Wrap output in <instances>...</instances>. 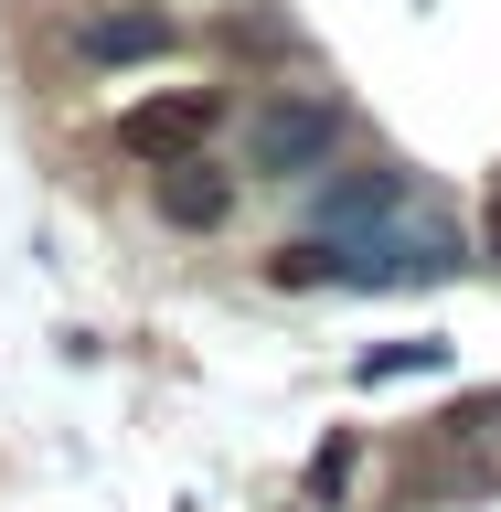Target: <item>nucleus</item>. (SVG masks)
Listing matches in <instances>:
<instances>
[{
    "label": "nucleus",
    "mask_w": 501,
    "mask_h": 512,
    "mask_svg": "<svg viewBox=\"0 0 501 512\" xmlns=\"http://www.w3.org/2000/svg\"><path fill=\"white\" fill-rule=\"evenodd\" d=\"M64 54L86 64V75H118V64H171V54H182V22H171V11H150V0H75Z\"/></svg>",
    "instance_id": "obj_4"
},
{
    "label": "nucleus",
    "mask_w": 501,
    "mask_h": 512,
    "mask_svg": "<svg viewBox=\"0 0 501 512\" xmlns=\"http://www.w3.org/2000/svg\"><path fill=\"white\" fill-rule=\"evenodd\" d=\"M416 374H448V342H384L352 363V384H416Z\"/></svg>",
    "instance_id": "obj_7"
},
{
    "label": "nucleus",
    "mask_w": 501,
    "mask_h": 512,
    "mask_svg": "<svg viewBox=\"0 0 501 512\" xmlns=\"http://www.w3.org/2000/svg\"><path fill=\"white\" fill-rule=\"evenodd\" d=\"M342 107L310 86H278V96H256V118H246V171H278V182H320L331 171V150H342Z\"/></svg>",
    "instance_id": "obj_3"
},
{
    "label": "nucleus",
    "mask_w": 501,
    "mask_h": 512,
    "mask_svg": "<svg viewBox=\"0 0 501 512\" xmlns=\"http://www.w3.org/2000/svg\"><path fill=\"white\" fill-rule=\"evenodd\" d=\"M320 246H331V288H427L459 267V235L427 224L416 203L384 224H352V235H320Z\"/></svg>",
    "instance_id": "obj_1"
},
{
    "label": "nucleus",
    "mask_w": 501,
    "mask_h": 512,
    "mask_svg": "<svg viewBox=\"0 0 501 512\" xmlns=\"http://www.w3.org/2000/svg\"><path fill=\"white\" fill-rule=\"evenodd\" d=\"M406 203H416L406 171H384V160H374V171L320 182V192H310V224H320V235H352V224H384V214H406Z\"/></svg>",
    "instance_id": "obj_6"
},
{
    "label": "nucleus",
    "mask_w": 501,
    "mask_h": 512,
    "mask_svg": "<svg viewBox=\"0 0 501 512\" xmlns=\"http://www.w3.org/2000/svg\"><path fill=\"white\" fill-rule=\"evenodd\" d=\"M150 203L171 235H224V214H235V171L224 160H171V171H150Z\"/></svg>",
    "instance_id": "obj_5"
},
{
    "label": "nucleus",
    "mask_w": 501,
    "mask_h": 512,
    "mask_svg": "<svg viewBox=\"0 0 501 512\" xmlns=\"http://www.w3.org/2000/svg\"><path fill=\"white\" fill-rule=\"evenodd\" d=\"M342 480H352V438H331L320 470H310V502H342Z\"/></svg>",
    "instance_id": "obj_8"
},
{
    "label": "nucleus",
    "mask_w": 501,
    "mask_h": 512,
    "mask_svg": "<svg viewBox=\"0 0 501 512\" xmlns=\"http://www.w3.org/2000/svg\"><path fill=\"white\" fill-rule=\"evenodd\" d=\"M480 256H491V267H501V192H491V203H480Z\"/></svg>",
    "instance_id": "obj_9"
},
{
    "label": "nucleus",
    "mask_w": 501,
    "mask_h": 512,
    "mask_svg": "<svg viewBox=\"0 0 501 512\" xmlns=\"http://www.w3.org/2000/svg\"><path fill=\"white\" fill-rule=\"evenodd\" d=\"M214 128H224V86H150L107 118V150L139 171H171V160H203Z\"/></svg>",
    "instance_id": "obj_2"
}]
</instances>
